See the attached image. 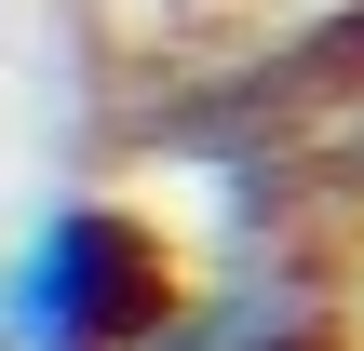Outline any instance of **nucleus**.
Segmentation results:
<instances>
[{
  "label": "nucleus",
  "mask_w": 364,
  "mask_h": 351,
  "mask_svg": "<svg viewBox=\"0 0 364 351\" xmlns=\"http://www.w3.org/2000/svg\"><path fill=\"white\" fill-rule=\"evenodd\" d=\"M162 311H176V243L108 189L41 203L27 243L0 257V351H149Z\"/></svg>",
  "instance_id": "obj_1"
},
{
  "label": "nucleus",
  "mask_w": 364,
  "mask_h": 351,
  "mask_svg": "<svg viewBox=\"0 0 364 351\" xmlns=\"http://www.w3.org/2000/svg\"><path fill=\"white\" fill-rule=\"evenodd\" d=\"M149 351H351V311L311 271H230V284H176V311L149 325Z\"/></svg>",
  "instance_id": "obj_2"
}]
</instances>
